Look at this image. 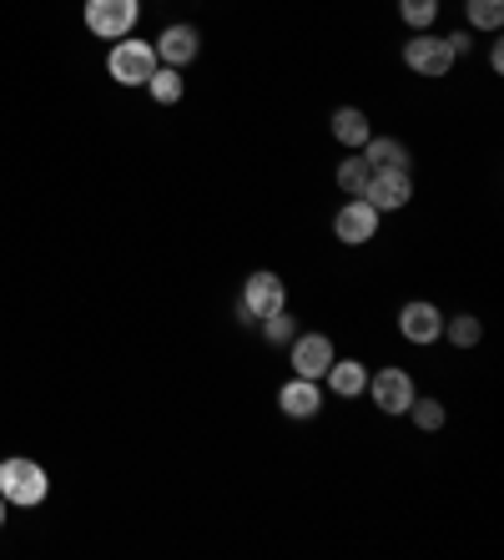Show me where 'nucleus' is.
I'll return each instance as SVG.
<instances>
[{
	"label": "nucleus",
	"instance_id": "24",
	"mask_svg": "<svg viewBox=\"0 0 504 560\" xmlns=\"http://www.w3.org/2000/svg\"><path fill=\"white\" fill-rule=\"evenodd\" d=\"M490 71H504V40H490Z\"/></svg>",
	"mask_w": 504,
	"mask_h": 560
},
{
	"label": "nucleus",
	"instance_id": "10",
	"mask_svg": "<svg viewBox=\"0 0 504 560\" xmlns=\"http://www.w3.org/2000/svg\"><path fill=\"white\" fill-rule=\"evenodd\" d=\"M333 359H338V349H333L328 334H297V339L288 343V364H293V374L318 378V384H324V374H328Z\"/></svg>",
	"mask_w": 504,
	"mask_h": 560
},
{
	"label": "nucleus",
	"instance_id": "11",
	"mask_svg": "<svg viewBox=\"0 0 504 560\" xmlns=\"http://www.w3.org/2000/svg\"><path fill=\"white\" fill-rule=\"evenodd\" d=\"M152 46H156V61H162V66H177V71H181V66H192L197 51H202V31H197L192 21H172V26L162 31Z\"/></svg>",
	"mask_w": 504,
	"mask_h": 560
},
{
	"label": "nucleus",
	"instance_id": "9",
	"mask_svg": "<svg viewBox=\"0 0 504 560\" xmlns=\"http://www.w3.org/2000/svg\"><path fill=\"white\" fill-rule=\"evenodd\" d=\"M399 334L414 349H429V343H439L444 339V313L439 303H429V299H409L399 308Z\"/></svg>",
	"mask_w": 504,
	"mask_h": 560
},
{
	"label": "nucleus",
	"instance_id": "14",
	"mask_svg": "<svg viewBox=\"0 0 504 560\" xmlns=\"http://www.w3.org/2000/svg\"><path fill=\"white\" fill-rule=\"evenodd\" d=\"M363 162H368V167H394V172H409L414 167V156H409V147L399 142V137H368V142H363Z\"/></svg>",
	"mask_w": 504,
	"mask_h": 560
},
{
	"label": "nucleus",
	"instance_id": "16",
	"mask_svg": "<svg viewBox=\"0 0 504 560\" xmlns=\"http://www.w3.org/2000/svg\"><path fill=\"white\" fill-rule=\"evenodd\" d=\"M146 92H152V102H156V106H177V102H181V92H187V81H181L177 66H156L152 81H146Z\"/></svg>",
	"mask_w": 504,
	"mask_h": 560
},
{
	"label": "nucleus",
	"instance_id": "19",
	"mask_svg": "<svg viewBox=\"0 0 504 560\" xmlns=\"http://www.w3.org/2000/svg\"><path fill=\"white\" fill-rule=\"evenodd\" d=\"M444 339H449L454 349H474V343L484 339V324H479L474 313H459V318H444Z\"/></svg>",
	"mask_w": 504,
	"mask_h": 560
},
{
	"label": "nucleus",
	"instance_id": "20",
	"mask_svg": "<svg viewBox=\"0 0 504 560\" xmlns=\"http://www.w3.org/2000/svg\"><path fill=\"white\" fill-rule=\"evenodd\" d=\"M399 21L409 31H434V21H439V0H399Z\"/></svg>",
	"mask_w": 504,
	"mask_h": 560
},
{
	"label": "nucleus",
	"instance_id": "8",
	"mask_svg": "<svg viewBox=\"0 0 504 560\" xmlns=\"http://www.w3.org/2000/svg\"><path fill=\"white\" fill-rule=\"evenodd\" d=\"M359 197L368 202V208H378V212H399V208L414 202V177H409V172H394V167H384V172L374 167Z\"/></svg>",
	"mask_w": 504,
	"mask_h": 560
},
{
	"label": "nucleus",
	"instance_id": "18",
	"mask_svg": "<svg viewBox=\"0 0 504 560\" xmlns=\"http://www.w3.org/2000/svg\"><path fill=\"white\" fill-rule=\"evenodd\" d=\"M469 31H500L504 26V0H465Z\"/></svg>",
	"mask_w": 504,
	"mask_h": 560
},
{
	"label": "nucleus",
	"instance_id": "2",
	"mask_svg": "<svg viewBox=\"0 0 504 560\" xmlns=\"http://www.w3.org/2000/svg\"><path fill=\"white\" fill-rule=\"evenodd\" d=\"M156 46L152 40H137V36H121L112 40V51H106V77L117 81V86H146L156 71Z\"/></svg>",
	"mask_w": 504,
	"mask_h": 560
},
{
	"label": "nucleus",
	"instance_id": "4",
	"mask_svg": "<svg viewBox=\"0 0 504 560\" xmlns=\"http://www.w3.org/2000/svg\"><path fill=\"white\" fill-rule=\"evenodd\" d=\"M454 61H459V56H454L449 40L434 36V31H414V36L403 40V66L424 81H444L454 71Z\"/></svg>",
	"mask_w": 504,
	"mask_h": 560
},
{
	"label": "nucleus",
	"instance_id": "17",
	"mask_svg": "<svg viewBox=\"0 0 504 560\" xmlns=\"http://www.w3.org/2000/svg\"><path fill=\"white\" fill-rule=\"evenodd\" d=\"M262 339L272 343V349H288V343L297 339V334H303V328H297V318L288 308H278V313H268V318H262Z\"/></svg>",
	"mask_w": 504,
	"mask_h": 560
},
{
	"label": "nucleus",
	"instance_id": "7",
	"mask_svg": "<svg viewBox=\"0 0 504 560\" xmlns=\"http://www.w3.org/2000/svg\"><path fill=\"white\" fill-rule=\"evenodd\" d=\"M378 222H384V212L368 208L363 197H349V202L333 212V237L343 243V248H363V243H374L378 237Z\"/></svg>",
	"mask_w": 504,
	"mask_h": 560
},
{
	"label": "nucleus",
	"instance_id": "3",
	"mask_svg": "<svg viewBox=\"0 0 504 560\" xmlns=\"http://www.w3.org/2000/svg\"><path fill=\"white\" fill-rule=\"evenodd\" d=\"M288 308V283L272 268H258V273L243 278V293H237V318L243 324H262L268 313Z\"/></svg>",
	"mask_w": 504,
	"mask_h": 560
},
{
	"label": "nucleus",
	"instance_id": "12",
	"mask_svg": "<svg viewBox=\"0 0 504 560\" xmlns=\"http://www.w3.org/2000/svg\"><path fill=\"white\" fill-rule=\"evenodd\" d=\"M278 409H283L288 419H318V409H324V384L293 374L283 389H278Z\"/></svg>",
	"mask_w": 504,
	"mask_h": 560
},
{
	"label": "nucleus",
	"instance_id": "23",
	"mask_svg": "<svg viewBox=\"0 0 504 560\" xmlns=\"http://www.w3.org/2000/svg\"><path fill=\"white\" fill-rule=\"evenodd\" d=\"M444 40H449V51H454V56H469V51H474V36H469V26H465V31H454V36H444Z\"/></svg>",
	"mask_w": 504,
	"mask_h": 560
},
{
	"label": "nucleus",
	"instance_id": "15",
	"mask_svg": "<svg viewBox=\"0 0 504 560\" xmlns=\"http://www.w3.org/2000/svg\"><path fill=\"white\" fill-rule=\"evenodd\" d=\"M333 137L349 147V152H363V142L374 137V121H368L363 106H338L333 112Z\"/></svg>",
	"mask_w": 504,
	"mask_h": 560
},
{
	"label": "nucleus",
	"instance_id": "1",
	"mask_svg": "<svg viewBox=\"0 0 504 560\" xmlns=\"http://www.w3.org/2000/svg\"><path fill=\"white\" fill-rule=\"evenodd\" d=\"M0 495H5V505L31 510V505H40V500L51 495V475L26 455L0 459Z\"/></svg>",
	"mask_w": 504,
	"mask_h": 560
},
{
	"label": "nucleus",
	"instance_id": "6",
	"mask_svg": "<svg viewBox=\"0 0 504 560\" xmlns=\"http://www.w3.org/2000/svg\"><path fill=\"white\" fill-rule=\"evenodd\" d=\"M142 0H86V31L102 40H121L137 31Z\"/></svg>",
	"mask_w": 504,
	"mask_h": 560
},
{
	"label": "nucleus",
	"instance_id": "25",
	"mask_svg": "<svg viewBox=\"0 0 504 560\" xmlns=\"http://www.w3.org/2000/svg\"><path fill=\"white\" fill-rule=\"evenodd\" d=\"M5 510H11V505H5V495H0V530H5Z\"/></svg>",
	"mask_w": 504,
	"mask_h": 560
},
{
	"label": "nucleus",
	"instance_id": "13",
	"mask_svg": "<svg viewBox=\"0 0 504 560\" xmlns=\"http://www.w3.org/2000/svg\"><path fill=\"white\" fill-rule=\"evenodd\" d=\"M324 384H328V394H338V399H359V394L368 389V364H359V359H333Z\"/></svg>",
	"mask_w": 504,
	"mask_h": 560
},
{
	"label": "nucleus",
	"instance_id": "21",
	"mask_svg": "<svg viewBox=\"0 0 504 560\" xmlns=\"http://www.w3.org/2000/svg\"><path fill=\"white\" fill-rule=\"evenodd\" d=\"M368 162H363V152H349L343 162H338V187H343V197H359L363 183H368Z\"/></svg>",
	"mask_w": 504,
	"mask_h": 560
},
{
	"label": "nucleus",
	"instance_id": "22",
	"mask_svg": "<svg viewBox=\"0 0 504 560\" xmlns=\"http://www.w3.org/2000/svg\"><path fill=\"white\" fill-rule=\"evenodd\" d=\"M409 419H414V424H419L424 434H439V430H444V419H449V415H444L439 399H419V394H414V405H409Z\"/></svg>",
	"mask_w": 504,
	"mask_h": 560
},
{
	"label": "nucleus",
	"instance_id": "5",
	"mask_svg": "<svg viewBox=\"0 0 504 560\" xmlns=\"http://www.w3.org/2000/svg\"><path fill=\"white\" fill-rule=\"evenodd\" d=\"M368 399H374V409L378 415H409V405H414V374L409 369H399V364H388V369H378V374H368Z\"/></svg>",
	"mask_w": 504,
	"mask_h": 560
}]
</instances>
